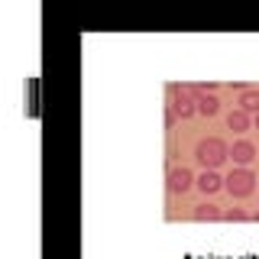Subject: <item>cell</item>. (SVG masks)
Returning a JSON list of instances; mask_svg holds the SVG:
<instances>
[{
  "mask_svg": "<svg viewBox=\"0 0 259 259\" xmlns=\"http://www.w3.org/2000/svg\"><path fill=\"white\" fill-rule=\"evenodd\" d=\"M227 156H230V149H227L221 140H214V136H210V140H201L198 149H194V159H198L201 165L207 168V172H214V168L221 165Z\"/></svg>",
  "mask_w": 259,
  "mask_h": 259,
  "instance_id": "6da1fadb",
  "label": "cell"
},
{
  "mask_svg": "<svg viewBox=\"0 0 259 259\" xmlns=\"http://www.w3.org/2000/svg\"><path fill=\"white\" fill-rule=\"evenodd\" d=\"M224 188L233 194V198H246V194L256 191V175L249 168H233L230 175L224 178Z\"/></svg>",
  "mask_w": 259,
  "mask_h": 259,
  "instance_id": "7a4b0ae2",
  "label": "cell"
},
{
  "mask_svg": "<svg viewBox=\"0 0 259 259\" xmlns=\"http://www.w3.org/2000/svg\"><path fill=\"white\" fill-rule=\"evenodd\" d=\"M191 185H198V182H194V175L188 168H172V172H168V191L172 194H185Z\"/></svg>",
  "mask_w": 259,
  "mask_h": 259,
  "instance_id": "3957f363",
  "label": "cell"
},
{
  "mask_svg": "<svg viewBox=\"0 0 259 259\" xmlns=\"http://www.w3.org/2000/svg\"><path fill=\"white\" fill-rule=\"evenodd\" d=\"M230 159H233V165H240V168H246L249 162L256 159V146L253 143H246V140H240V143H233V149H230Z\"/></svg>",
  "mask_w": 259,
  "mask_h": 259,
  "instance_id": "277c9868",
  "label": "cell"
},
{
  "mask_svg": "<svg viewBox=\"0 0 259 259\" xmlns=\"http://www.w3.org/2000/svg\"><path fill=\"white\" fill-rule=\"evenodd\" d=\"M198 188L204 191V194H214L217 188H224V178L217 175V172H207V168H204V172H201V178H198Z\"/></svg>",
  "mask_w": 259,
  "mask_h": 259,
  "instance_id": "5b68a950",
  "label": "cell"
},
{
  "mask_svg": "<svg viewBox=\"0 0 259 259\" xmlns=\"http://www.w3.org/2000/svg\"><path fill=\"white\" fill-rule=\"evenodd\" d=\"M240 110H243V113H259V91H253V88H243V94H240Z\"/></svg>",
  "mask_w": 259,
  "mask_h": 259,
  "instance_id": "8992f818",
  "label": "cell"
},
{
  "mask_svg": "<svg viewBox=\"0 0 259 259\" xmlns=\"http://www.w3.org/2000/svg\"><path fill=\"white\" fill-rule=\"evenodd\" d=\"M221 217H224V210L217 204H207V201L194 207V221H221Z\"/></svg>",
  "mask_w": 259,
  "mask_h": 259,
  "instance_id": "52a82bcc",
  "label": "cell"
},
{
  "mask_svg": "<svg viewBox=\"0 0 259 259\" xmlns=\"http://www.w3.org/2000/svg\"><path fill=\"white\" fill-rule=\"evenodd\" d=\"M227 130H233V133H246V130H249V113L233 110L230 117H227Z\"/></svg>",
  "mask_w": 259,
  "mask_h": 259,
  "instance_id": "ba28073f",
  "label": "cell"
},
{
  "mask_svg": "<svg viewBox=\"0 0 259 259\" xmlns=\"http://www.w3.org/2000/svg\"><path fill=\"white\" fill-rule=\"evenodd\" d=\"M194 104H198V113H204V117H214V113L221 110V104H217V97H214V94H201Z\"/></svg>",
  "mask_w": 259,
  "mask_h": 259,
  "instance_id": "9c48e42d",
  "label": "cell"
},
{
  "mask_svg": "<svg viewBox=\"0 0 259 259\" xmlns=\"http://www.w3.org/2000/svg\"><path fill=\"white\" fill-rule=\"evenodd\" d=\"M246 210H243V207H227L224 210V221H230V224H240V221H246Z\"/></svg>",
  "mask_w": 259,
  "mask_h": 259,
  "instance_id": "30bf717a",
  "label": "cell"
},
{
  "mask_svg": "<svg viewBox=\"0 0 259 259\" xmlns=\"http://www.w3.org/2000/svg\"><path fill=\"white\" fill-rule=\"evenodd\" d=\"M253 221H256V224H259V210H256V214H253Z\"/></svg>",
  "mask_w": 259,
  "mask_h": 259,
  "instance_id": "8fae6325",
  "label": "cell"
},
{
  "mask_svg": "<svg viewBox=\"0 0 259 259\" xmlns=\"http://www.w3.org/2000/svg\"><path fill=\"white\" fill-rule=\"evenodd\" d=\"M256 130H259V113H256Z\"/></svg>",
  "mask_w": 259,
  "mask_h": 259,
  "instance_id": "7c38bea8",
  "label": "cell"
}]
</instances>
